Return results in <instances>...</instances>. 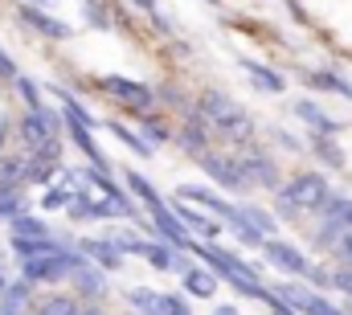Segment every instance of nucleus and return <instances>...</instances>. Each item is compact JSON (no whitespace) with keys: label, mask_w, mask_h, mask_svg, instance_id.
Here are the masks:
<instances>
[{"label":"nucleus","mask_w":352,"mask_h":315,"mask_svg":"<svg viewBox=\"0 0 352 315\" xmlns=\"http://www.w3.org/2000/svg\"><path fill=\"white\" fill-rule=\"evenodd\" d=\"M148 213H152V230H156L160 241H168L173 250H184V246H188V230H184V221L176 217L168 205H156V209H148Z\"/></svg>","instance_id":"0eeeda50"},{"label":"nucleus","mask_w":352,"mask_h":315,"mask_svg":"<svg viewBox=\"0 0 352 315\" xmlns=\"http://www.w3.org/2000/svg\"><path fill=\"white\" fill-rule=\"evenodd\" d=\"M295 115H299L307 127H316L320 135H332V131H340V123H336V119H328V115H324L316 102H307V98H303V102H295Z\"/></svg>","instance_id":"4468645a"},{"label":"nucleus","mask_w":352,"mask_h":315,"mask_svg":"<svg viewBox=\"0 0 352 315\" xmlns=\"http://www.w3.org/2000/svg\"><path fill=\"white\" fill-rule=\"evenodd\" d=\"M156 270H173V250L168 246H160V241H144V250H140Z\"/></svg>","instance_id":"bb28decb"},{"label":"nucleus","mask_w":352,"mask_h":315,"mask_svg":"<svg viewBox=\"0 0 352 315\" xmlns=\"http://www.w3.org/2000/svg\"><path fill=\"white\" fill-rule=\"evenodd\" d=\"M16 213H25V197L8 184H0V221H12Z\"/></svg>","instance_id":"a878e982"},{"label":"nucleus","mask_w":352,"mask_h":315,"mask_svg":"<svg viewBox=\"0 0 352 315\" xmlns=\"http://www.w3.org/2000/svg\"><path fill=\"white\" fill-rule=\"evenodd\" d=\"M12 86L21 90V98H25V107H29V111H37V107H45V102H41V94H37V86H33V82L25 78V74H16V78H12Z\"/></svg>","instance_id":"72a5a7b5"},{"label":"nucleus","mask_w":352,"mask_h":315,"mask_svg":"<svg viewBox=\"0 0 352 315\" xmlns=\"http://www.w3.org/2000/svg\"><path fill=\"white\" fill-rule=\"evenodd\" d=\"M58 131H62V119L54 107H37L21 119V140L29 152H45V148H58Z\"/></svg>","instance_id":"20e7f679"},{"label":"nucleus","mask_w":352,"mask_h":315,"mask_svg":"<svg viewBox=\"0 0 352 315\" xmlns=\"http://www.w3.org/2000/svg\"><path fill=\"white\" fill-rule=\"evenodd\" d=\"M82 262V254L74 250H50V254H37V258H25V283H62L70 279V270Z\"/></svg>","instance_id":"7ed1b4c3"},{"label":"nucleus","mask_w":352,"mask_h":315,"mask_svg":"<svg viewBox=\"0 0 352 315\" xmlns=\"http://www.w3.org/2000/svg\"><path fill=\"white\" fill-rule=\"evenodd\" d=\"M78 254L90 258V262H98V270H123V254H119L107 237H87V241L78 246Z\"/></svg>","instance_id":"9b49d317"},{"label":"nucleus","mask_w":352,"mask_h":315,"mask_svg":"<svg viewBox=\"0 0 352 315\" xmlns=\"http://www.w3.org/2000/svg\"><path fill=\"white\" fill-rule=\"evenodd\" d=\"M213 315H238V312H234V307H217Z\"/></svg>","instance_id":"37998d69"},{"label":"nucleus","mask_w":352,"mask_h":315,"mask_svg":"<svg viewBox=\"0 0 352 315\" xmlns=\"http://www.w3.org/2000/svg\"><path fill=\"white\" fill-rule=\"evenodd\" d=\"M238 168H242V180H246V184H258V188H278L274 160H266V156H246Z\"/></svg>","instance_id":"f8f14e48"},{"label":"nucleus","mask_w":352,"mask_h":315,"mask_svg":"<svg viewBox=\"0 0 352 315\" xmlns=\"http://www.w3.org/2000/svg\"><path fill=\"white\" fill-rule=\"evenodd\" d=\"M127 303H131L135 312H144V315H156V291H148V287H131V291H127Z\"/></svg>","instance_id":"7c9ffc66"},{"label":"nucleus","mask_w":352,"mask_h":315,"mask_svg":"<svg viewBox=\"0 0 352 315\" xmlns=\"http://www.w3.org/2000/svg\"><path fill=\"white\" fill-rule=\"evenodd\" d=\"M201 168L221 184V188H246V180H242V168H238V160L230 156H217V152H201Z\"/></svg>","instance_id":"6e6552de"},{"label":"nucleus","mask_w":352,"mask_h":315,"mask_svg":"<svg viewBox=\"0 0 352 315\" xmlns=\"http://www.w3.org/2000/svg\"><path fill=\"white\" fill-rule=\"evenodd\" d=\"M123 180H127V188H131V193H135V197H140V201H144L148 209H156V205H164V197H160V193L152 188V180H144L140 172H123Z\"/></svg>","instance_id":"412c9836"},{"label":"nucleus","mask_w":352,"mask_h":315,"mask_svg":"<svg viewBox=\"0 0 352 315\" xmlns=\"http://www.w3.org/2000/svg\"><path fill=\"white\" fill-rule=\"evenodd\" d=\"M107 127H111V135H119V140H123V144H127L135 156H152V148H148V144H144V140H140L131 127H123V123H107Z\"/></svg>","instance_id":"c85d7f7f"},{"label":"nucleus","mask_w":352,"mask_h":315,"mask_svg":"<svg viewBox=\"0 0 352 315\" xmlns=\"http://www.w3.org/2000/svg\"><path fill=\"white\" fill-rule=\"evenodd\" d=\"M102 90L107 94H115L123 107H131L135 115H148L152 111V102H156V94L144 86V82H131V78H119V74H107L102 78Z\"/></svg>","instance_id":"423d86ee"},{"label":"nucleus","mask_w":352,"mask_h":315,"mask_svg":"<svg viewBox=\"0 0 352 315\" xmlns=\"http://www.w3.org/2000/svg\"><path fill=\"white\" fill-rule=\"evenodd\" d=\"M274 295H278L291 312H303V315H344V307L328 303L320 291H307V287H299V283H278V287H274Z\"/></svg>","instance_id":"39448f33"},{"label":"nucleus","mask_w":352,"mask_h":315,"mask_svg":"<svg viewBox=\"0 0 352 315\" xmlns=\"http://www.w3.org/2000/svg\"><path fill=\"white\" fill-rule=\"evenodd\" d=\"M66 213H70L74 221H94V201H90V197H82V193H70Z\"/></svg>","instance_id":"c756f323"},{"label":"nucleus","mask_w":352,"mask_h":315,"mask_svg":"<svg viewBox=\"0 0 352 315\" xmlns=\"http://www.w3.org/2000/svg\"><path fill=\"white\" fill-rule=\"evenodd\" d=\"M184 291L197 295V299H213V295H217V274L192 266V270H184Z\"/></svg>","instance_id":"2eb2a0df"},{"label":"nucleus","mask_w":352,"mask_h":315,"mask_svg":"<svg viewBox=\"0 0 352 315\" xmlns=\"http://www.w3.org/2000/svg\"><path fill=\"white\" fill-rule=\"evenodd\" d=\"M263 303L270 307V315H295L291 307H287V303H283V299H278V295H274V291H266V299H263Z\"/></svg>","instance_id":"e433bc0d"},{"label":"nucleus","mask_w":352,"mask_h":315,"mask_svg":"<svg viewBox=\"0 0 352 315\" xmlns=\"http://www.w3.org/2000/svg\"><path fill=\"white\" fill-rule=\"evenodd\" d=\"M135 4H140L144 12H152V17H156V0H135Z\"/></svg>","instance_id":"a19ab883"},{"label":"nucleus","mask_w":352,"mask_h":315,"mask_svg":"<svg viewBox=\"0 0 352 315\" xmlns=\"http://www.w3.org/2000/svg\"><path fill=\"white\" fill-rule=\"evenodd\" d=\"M242 70H250V74H254V82H258L263 90H274V94H278V90L287 86V78H283V74H274V70H270V66H263V62L242 58Z\"/></svg>","instance_id":"4be33fe9"},{"label":"nucleus","mask_w":352,"mask_h":315,"mask_svg":"<svg viewBox=\"0 0 352 315\" xmlns=\"http://www.w3.org/2000/svg\"><path fill=\"white\" fill-rule=\"evenodd\" d=\"M0 78H16V66H12V58L0 50Z\"/></svg>","instance_id":"58836bf2"},{"label":"nucleus","mask_w":352,"mask_h":315,"mask_svg":"<svg viewBox=\"0 0 352 315\" xmlns=\"http://www.w3.org/2000/svg\"><path fill=\"white\" fill-rule=\"evenodd\" d=\"M4 135H8V119L0 115V148H4Z\"/></svg>","instance_id":"79ce46f5"},{"label":"nucleus","mask_w":352,"mask_h":315,"mask_svg":"<svg viewBox=\"0 0 352 315\" xmlns=\"http://www.w3.org/2000/svg\"><path fill=\"white\" fill-rule=\"evenodd\" d=\"M238 209H242V217H246V221H250V226H254L263 237L274 234V217H270L266 209H258V205H238Z\"/></svg>","instance_id":"cd10ccee"},{"label":"nucleus","mask_w":352,"mask_h":315,"mask_svg":"<svg viewBox=\"0 0 352 315\" xmlns=\"http://www.w3.org/2000/svg\"><path fill=\"white\" fill-rule=\"evenodd\" d=\"M176 217L188 226V230H197V234H205L209 241L221 234V221H213V217H205V213H197V209H188V205H176Z\"/></svg>","instance_id":"dca6fc26"},{"label":"nucleus","mask_w":352,"mask_h":315,"mask_svg":"<svg viewBox=\"0 0 352 315\" xmlns=\"http://www.w3.org/2000/svg\"><path fill=\"white\" fill-rule=\"evenodd\" d=\"M54 168H58V148L33 152V156L25 160V176H21V180H33V184H50V180H54Z\"/></svg>","instance_id":"ddd939ff"},{"label":"nucleus","mask_w":352,"mask_h":315,"mask_svg":"<svg viewBox=\"0 0 352 315\" xmlns=\"http://www.w3.org/2000/svg\"><path fill=\"white\" fill-rule=\"evenodd\" d=\"M303 78L311 82V86H320V90H332V94H344V98H352V82L340 78V74H332V70H316V74H303Z\"/></svg>","instance_id":"5701e85b"},{"label":"nucleus","mask_w":352,"mask_h":315,"mask_svg":"<svg viewBox=\"0 0 352 315\" xmlns=\"http://www.w3.org/2000/svg\"><path fill=\"white\" fill-rule=\"evenodd\" d=\"M156 315H192L180 295H156Z\"/></svg>","instance_id":"473e14b6"},{"label":"nucleus","mask_w":352,"mask_h":315,"mask_svg":"<svg viewBox=\"0 0 352 315\" xmlns=\"http://www.w3.org/2000/svg\"><path fill=\"white\" fill-rule=\"evenodd\" d=\"M74 315H102L98 307H87V312H74Z\"/></svg>","instance_id":"c03bdc74"},{"label":"nucleus","mask_w":352,"mask_h":315,"mask_svg":"<svg viewBox=\"0 0 352 315\" xmlns=\"http://www.w3.org/2000/svg\"><path fill=\"white\" fill-rule=\"evenodd\" d=\"M192 119H201L205 131H217V135H226V140H246V135H250V119H246V111H242L230 94H221V90L201 94V107H197Z\"/></svg>","instance_id":"f257e3e1"},{"label":"nucleus","mask_w":352,"mask_h":315,"mask_svg":"<svg viewBox=\"0 0 352 315\" xmlns=\"http://www.w3.org/2000/svg\"><path fill=\"white\" fill-rule=\"evenodd\" d=\"M205 144H209L205 123H201V119H188V127H184V135H180V148H184L188 156H201V152H205Z\"/></svg>","instance_id":"aec40b11"},{"label":"nucleus","mask_w":352,"mask_h":315,"mask_svg":"<svg viewBox=\"0 0 352 315\" xmlns=\"http://www.w3.org/2000/svg\"><path fill=\"white\" fill-rule=\"evenodd\" d=\"M70 201V188H50L45 197H41V209H62Z\"/></svg>","instance_id":"c9c22d12"},{"label":"nucleus","mask_w":352,"mask_h":315,"mask_svg":"<svg viewBox=\"0 0 352 315\" xmlns=\"http://www.w3.org/2000/svg\"><path fill=\"white\" fill-rule=\"evenodd\" d=\"M78 312V299H70V295H50L45 303H37L29 315H74Z\"/></svg>","instance_id":"b1692460"},{"label":"nucleus","mask_w":352,"mask_h":315,"mask_svg":"<svg viewBox=\"0 0 352 315\" xmlns=\"http://www.w3.org/2000/svg\"><path fill=\"white\" fill-rule=\"evenodd\" d=\"M0 291H4V279H0Z\"/></svg>","instance_id":"49530a36"},{"label":"nucleus","mask_w":352,"mask_h":315,"mask_svg":"<svg viewBox=\"0 0 352 315\" xmlns=\"http://www.w3.org/2000/svg\"><path fill=\"white\" fill-rule=\"evenodd\" d=\"M29 4H45V8H50V4H54V0H29Z\"/></svg>","instance_id":"a18cd8bd"},{"label":"nucleus","mask_w":352,"mask_h":315,"mask_svg":"<svg viewBox=\"0 0 352 315\" xmlns=\"http://www.w3.org/2000/svg\"><path fill=\"white\" fill-rule=\"evenodd\" d=\"M332 279V287H340L344 295H352V270H336V274H328Z\"/></svg>","instance_id":"4c0bfd02"},{"label":"nucleus","mask_w":352,"mask_h":315,"mask_svg":"<svg viewBox=\"0 0 352 315\" xmlns=\"http://www.w3.org/2000/svg\"><path fill=\"white\" fill-rule=\"evenodd\" d=\"M21 21H25L29 29H37L41 37H54V41H66V37L74 33L66 21H58V17H50V12H41V8H33V4H21Z\"/></svg>","instance_id":"9d476101"},{"label":"nucleus","mask_w":352,"mask_h":315,"mask_svg":"<svg viewBox=\"0 0 352 315\" xmlns=\"http://www.w3.org/2000/svg\"><path fill=\"white\" fill-rule=\"evenodd\" d=\"M344 315H352V307H349V312H344Z\"/></svg>","instance_id":"de8ad7c7"},{"label":"nucleus","mask_w":352,"mask_h":315,"mask_svg":"<svg viewBox=\"0 0 352 315\" xmlns=\"http://www.w3.org/2000/svg\"><path fill=\"white\" fill-rule=\"evenodd\" d=\"M8 246L21 254V258H37V254H50V250H62L54 237H8Z\"/></svg>","instance_id":"a211bd4d"},{"label":"nucleus","mask_w":352,"mask_h":315,"mask_svg":"<svg viewBox=\"0 0 352 315\" xmlns=\"http://www.w3.org/2000/svg\"><path fill=\"white\" fill-rule=\"evenodd\" d=\"M70 279H74V287H78L82 295H102V287H107V283H102V274H98V270L90 266L87 258H82V262H78V266L70 270Z\"/></svg>","instance_id":"f3484780"},{"label":"nucleus","mask_w":352,"mask_h":315,"mask_svg":"<svg viewBox=\"0 0 352 315\" xmlns=\"http://www.w3.org/2000/svg\"><path fill=\"white\" fill-rule=\"evenodd\" d=\"M12 237H50L41 217H29V213H16L12 217Z\"/></svg>","instance_id":"393cba45"},{"label":"nucleus","mask_w":352,"mask_h":315,"mask_svg":"<svg viewBox=\"0 0 352 315\" xmlns=\"http://www.w3.org/2000/svg\"><path fill=\"white\" fill-rule=\"evenodd\" d=\"M144 135H148V148H156V144H164V140H168V131H164L156 119H148V115H144Z\"/></svg>","instance_id":"f704fd0d"},{"label":"nucleus","mask_w":352,"mask_h":315,"mask_svg":"<svg viewBox=\"0 0 352 315\" xmlns=\"http://www.w3.org/2000/svg\"><path fill=\"white\" fill-rule=\"evenodd\" d=\"M263 254L274 270H287V274H307V270H311L307 258H303L295 246H287V241H263Z\"/></svg>","instance_id":"1a4fd4ad"},{"label":"nucleus","mask_w":352,"mask_h":315,"mask_svg":"<svg viewBox=\"0 0 352 315\" xmlns=\"http://www.w3.org/2000/svg\"><path fill=\"white\" fill-rule=\"evenodd\" d=\"M21 176H25V160L21 156H0V184L12 188V180H21Z\"/></svg>","instance_id":"2f4dec72"},{"label":"nucleus","mask_w":352,"mask_h":315,"mask_svg":"<svg viewBox=\"0 0 352 315\" xmlns=\"http://www.w3.org/2000/svg\"><path fill=\"white\" fill-rule=\"evenodd\" d=\"M336 246H340V254H344V258L352 262V230H344V234L336 237Z\"/></svg>","instance_id":"ea45409f"},{"label":"nucleus","mask_w":352,"mask_h":315,"mask_svg":"<svg viewBox=\"0 0 352 315\" xmlns=\"http://www.w3.org/2000/svg\"><path fill=\"white\" fill-rule=\"evenodd\" d=\"M0 315H29V283H16L4 291L0 299Z\"/></svg>","instance_id":"6ab92c4d"},{"label":"nucleus","mask_w":352,"mask_h":315,"mask_svg":"<svg viewBox=\"0 0 352 315\" xmlns=\"http://www.w3.org/2000/svg\"><path fill=\"white\" fill-rule=\"evenodd\" d=\"M328 197H332L328 193V180L320 172H303V176H295L278 193V205H283V213H299V209H324Z\"/></svg>","instance_id":"f03ea898"}]
</instances>
